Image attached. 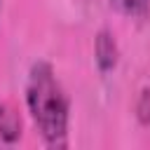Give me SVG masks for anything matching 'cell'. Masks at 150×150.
Segmentation results:
<instances>
[{
    "mask_svg": "<svg viewBox=\"0 0 150 150\" xmlns=\"http://www.w3.org/2000/svg\"><path fill=\"white\" fill-rule=\"evenodd\" d=\"M26 105L45 143L63 148L68 141V98L47 61L33 63L28 73Z\"/></svg>",
    "mask_w": 150,
    "mask_h": 150,
    "instance_id": "obj_1",
    "label": "cell"
},
{
    "mask_svg": "<svg viewBox=\"0 0 150 150\" xmlns=\"http://www.w3.org/2000/svg\"><path fill=\"white\" fill-rule=\"evenodd\" d=\"M110 5L120 14L131 16V19H143L150 12V0H110Z\"/></svg>",
    "mask_w": 150,
    "mask_h": 150,
    "instance_id": "obj_4",
    "label": "cell"
},
{
    "mask_svg": "<svg viewBox=\"0 0 150 150\" xmlns=\"http://www.w3.org/2000/svg\"><path fill=\"white\" fill-rule=\"evenodd\" d=\"M136 112H138V120H141L143 124H150V89H143V91H141Z\"/></svg>",
    "mask_w": 150,
    "mask_h": 150,
    "instance_id": "obj_5",
    "label": "cell"
},
{
    "mask_svg": "<svg viewBox=\"0 0 150 150\" xmlns=\"http://www.w3.org/2000/svg\"><path fill=\"white\" fill-rule=\"evenodd\" d=\"M21 136V117L9 103H0V138L14 143Z\"/></svg>",
    "mask_w": 150,
    "mask_h": 150,
    "instance_id": "obj_3",
    "label": "cell"
},
{
    "mask_svg": "<svg viewBox=\"0 0 150 150\" xmlns=\"http://www.w3.org/2000/svg\"><path fill=\"white\" fill-rule=\"evenodd\" d=\"M94 54H96V66L101 73H110L117 61H120V49H117V42H115V35L110 30H98L96 33V40H94Z\"/></svg>",
    "mask_w": 150,
    "mask_h": 150,
    "instance_id": "obj_2",
    "label": "cell"
}]
</instances>
